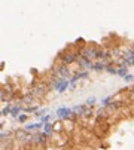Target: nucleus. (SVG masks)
<instances>
[{
    "label": "nucleus",
    "mask_w": 134,
    "mask_h": 150,
    "mask_svg": "<svg viewBox=\"0 0 134 150\" xmlns=\"http://www.w3.org/2000/svg\"><path fill=\"white\" fill-rule=\"evenodd\" d=\"M55 129H54V125L52 123H46V125H45L43 126V132L45 134H46V135H49V134H52Z\"/></svg>",
    "instance_id": "ddd939ff"
},
{
    "label": "nucleus",
    "mask_w": 134,
    "mask_h": 150,
    "mask_svg": "<svg viewBox=\"0 0 134 150\" xmlns=\"http://www.w3.org/2000/svg\"><path fill=\"white\" fill-rule=\"evenodd\" d=\"M15 137H16V140H18V141H21V143H29V141H33V135H30L26 129H18V131L15 132Z\"/></svg>",
    "instance_id": "20e7f679"
},
{
    "label": "nucleus",
    "mask_w": 134,
    "mask_h": 150,
    "mask_svg": "<svg viewBox=\"0 0 134 150\" xmlns=\"http://www.w3.org/2000/svg\"><path fill=\"white\" fill-rule=\"evenodd\" d=\"M86 76H88V73H86V71H82V73H76V74H75V76H73V77L70 79L72 88H75V83H76V82H78V80H79L81 77H86Z\"/></svg>",
    "instance_id": "9b49d317"
},
{
    "label": "nucleus",
    "mask_w": 134,
    "mask_h": 150,
    "mask_svg": "<svg viewBox=\"0 0 134 150\" xmlns=\"http://www.w3.org/2000/svg\"><path fill=\"white\" fill-rule=\"evenodd\" d=\"M91 116H93V110H91V107H85V110H83V113H82V117L88 119V117H91Z\"/></svg>",
    "instance_id": "dca6fc26"
},
{
    "label": "nucleus",
    "mask_w": 134,
    "mask_h": 150,
    "mask_svg": "<svg viewBox=\"0 0 134 150\" xmlns=\"http://www.w3.org/2000/svg\"><path fill=\"white\" fill-rule=\"evenodd\" d=\"M27 117H29L27 115H19V116H18V122H26Z\"/></svg>",
    "instance_id": "5701e85b"
},
{
    "label": "nucleus",
    "mask_w": 134,
    "mask_h": 150,
    "mask_svg": "<svg viewBox=\"0 0 134 150\" xmlns=\"http://www.w3.org/2000/svg\"><path fill=\"white\" fill-rule=\"evenodd\" d=\"M97 54H98V49H96L94 46H85V48L81 51V57L88 58V59L97 58Z\"/></svg>",
    "instance_id": "7ed1b4c3"
},
{
    "label": "nucleus",
    "mask_w": 134,
    "mask_h": 150,
    "mask_svg": "<svg viewBox=\"0 0 134 150\" xmlns=\"http://www.w3.org/2000/svg\"><path fill=\"white\" fill-rule=\"evenodd\" d=\"M78 66L82 67V69H94V64L91 62V59L83 58V57H81V58L78 59Z\"/></svg>",
    "instance_id": "0eeeda50"
},
{
    "label": "nucleus",
    "mask_w": 134,
    "mask_h": 150,
    "mask_svg": "<svg viewBox=\"0 0 134 150\" xmlns=\"http://www.w3.org/2000/svg\"><path fill=\"white\" fill-rule=\"evenodd\" d=\"M42 126H45L42 122H39V123H27V125L24 126V129H26L27 132H30V131H33V129H39V128H42Z\"/></svg>",
    "instance_id": "9d476101"
},
{
    "label": "nucleus",
    "mask_w": 134,
    "mask_h": 150,
    "mask_svg": "<svg viewBox=\"0 0 134 150\" xmlns=\"http://www.w3.org/2000/svg\"><path fill=\"white\" fill-rule=\"evenodd\" d=\"M85 104L83 105H75V107H72V110H73V113L75 115H78V116H82V113H83V110H85Z\"/></svg>",
    "instance_id": "f8f14e48"
},
{
    "label": "nucleus",
    "mask_w": 134,
    "mask_h": 150,
    "mask_svg": "<svg viewBox=\"0 0 134 150\" xmlns=\"http://www.w3.org/2000/svg\"><path fill=\"white\" fill-rule=\"evenodd\" d=\"M61 58V62L64 64V66H67V64H72L75 61H78L81 58V54L79 52H66L64 55L60 57Z\"/></svg>",
    "instance_id": "f03ea898"
},
{
    "label": "nucleus",
    "mask_w": 134,
    "mask_h": 150,
    "mask_svg": "<svg viewBox=\"0 0 134 150\" xmlns=\"http://www.w3.org/2000/svg\"><path fill=\"white\" fill-rule=\"evenodd\" d=\"M54 73H55L57 76H60L61 79H69V76H70V70L67 69L64 64H60V66H57L55 70H54Z\"/></svg>",
    "instance_id": "39448f33"
},
{
    "label": "nucleus",
    "mask_w": 134,
    "mask_h": 150,
    "mask_svg": "<svg viewBox=\"0 0 134 150\" xmlns=\"http://www.w3.org/2000/svg\"><path fill=\"white\" fill-rule=\"evenodd\" d=\"M33 101H34V95L33 94H29V95H26L24 98H22V103H24V104H33Z\"/></svg>",
    "instance_id": "4468645a"
},
{
    "label": "nucleus",
    "mask_w": 134,
    "mask_h": 150,
    "mask_svg": "<svg viewBox=\"0 0 134 150\" xmlns=\"http://www.w3.org/2000/svg\"><path fill=\"white\" fill-rule=\"evenodd\" d=\"M11 112H12V105L11 104H8L5 109L2 110V116H6V115H11Z\"/></svg>",
    "instance_id": "6ab92c4d"
},
{
    "label": "nucleus",
    "mask_w": 134,
    "mask_h": 150,
    "mask_svg": "<svg viewBox=\"0 0 134 150\" xmlns=\"http://www.w3.org/2000/svg\"><path fill=\"white\" fill-rule=\"evenodd\" d=\"M118 74L122 76V77H125V76L128 74V67H119V69H118Z\"/></svg>",
    "instance_id": "a211bd4d"
},
{
    "label": "nucleus",
    "mask_w": 134,
    "mask_h": 150,
    "mask_svg": "<svg viewBox=\"0 0 134 150\" xmlns=\"http://www.w3.org/2000/svg\"><path fill=\"white\" fill-rule=\"evenodd\" d=\"M19 112H21V107H19L18 104H16V105H14V107H12L11 116H14V117H16V119H18V113H19Z\"/></svg>",
    "instance_id": "f3484780"
},
{
    "label": "nucleus",
    "mask_w": 134,
    "mask_h": 150,
    "mask_svg": "<svg viewBox=\"0 0 134 150\" xmlns=\"http://www.w3.org/2000/svg\"><path fill=\"white\" fill-rule=\"evenodd\" d=\"M128 62H130V66H134V58L133 59H128Z\"/></svg>",
    "instance_id": "393cba45"
},
{
    "label": "nucleus",
    "mask_w": 134,
    "mask_h": 150,
    "mask_svg": "<svg viewBox=\"0 0 134 150\" xmlns=\"http://www.w3.org/2000/svg\"><path fill=\"white\" fill-rule=\"evenodd\" d=\"M94 104H96V98H94V97H91V98H88V100L85 101V105H86V107H93Z\"/></svg>",
    "instance_id": "aec40b11"
},
{
    "label": "nucleus",
    "mask_w": 134,
    "mask_h": 150,
    "mask_svg": "<svg viewBox=\"0 0 134 150\" xmlns=\"http://www.w3.org/2000/svg\"><path fill=\"white\" fill-rule=\"evenodd\" d=\"M45 91H46V85H45V83H37V85H34V86H33L31 94H33L34 97H39V95H42Z\"/></svg>",
    "instance_id": "6e6552de"
},
{
    "label": "nucleus",
    "mask_w": 134,
    "mask_h": 150,
    "mask_svg": "<svg viewBox=\"0 0 134 150\" xmlns=\"http://www.w3.org/2000/svg\"><path fill=\"white\" fill-rule=\"evenodd\" d=\"M57 116L63 120H75L78 117V115H75L72 109H66V107H60L57 110Z\"/></svg>",
    "instance_id": "f257e3e1"
},
{
    "label": "nucleus",
    "mask_w": 134,
    "mask_h": 150,
    "mask_svg": "<svg viewBox=\"0 0 134 150\" xmlns=\"http://www.w3.org/2000/svg\"><path fill=\"white\" fill-rule=\"evenodd\" d=\"M46 134L45 132H39V134H34L33 135V143L36 144V146H45L46 144Z\"/></svg>",
    "instance_id": "423d86ee"
},
{
    "label": "nucleus",
    "mask_w": 134,
    "mask_h": 150,
    "mask_svg": "<svg viewBox=\"0 0 134 150\" xmlns=\"http://www.w3.org/2000/svg\"><path fill=\"white\" fill-rule=\"evenodd\" d=\"M106 62H96L94 64V70H97V71H101V70H106Z\"/></svg>",
    "instance_id": "2eb2a0df"
},
{
    "label": "nucleus",
    "mask_w": 134,
    "mask_h": 150,
    "mask_svg": "<svg viewBox=\"0 0 134 150\" xmlns=\"http://www.w3.org/2000/svg\"><path fill=\"white\" fill-rule=\"evenodd\" d=\"M49 119H51V115H46V116H43V117L40 119V122H42L43 125H46V122H48Z\"/></svg>",
    "instance_id": "4be33fe9"
},
{
    "label": "nucleus",
    "mask_w": 134,
    "mask_h": 150,
    "mask_svg": "<svg viewBox=\"0 0 134 150\" xmlns=\"http://www.w3.org/2000/svg\"><path fill=\"white\" fill-rule=\"evenodd\" d=\"M106 71L110 73V74H118V69H113L112 66H107V67H106Z\"/></svg>",
    "instance_id": "412c9836"
},
{
    "label": "nucleus",
    "mask_w": 134,
    "mask_h": 150,
    "mask_svg": "<svg viewBox=\"0 0 134 150\" xmlns=\"http://www.w3.org/2000/svg\"><path fill=\"white\" fill-rule=\"evenodd\" d=\"M69 83H70V82L67 80V79H61L60 83H58V86H57V91H58L60 94H63L67 88H69Z\"/></svg>",
    "instance_id": "1a4fd4ad"
},
{
    "label": "nucleus",
    "mask_w": 134,
    "mask_h": 150,
    "mask_svg": "<svg viewBox=\"0 0 134 150\" xmlns=\"http://www.w3.org/2000/svg\"><path fill=\"white\" fill-rule=\"evenodd\" d=\"M124 80H125V82H133V80H134V76H133V74H127V76L124 77Z\"/></svg>",
    "instance_id": "b1692460"
}]
</instances>
